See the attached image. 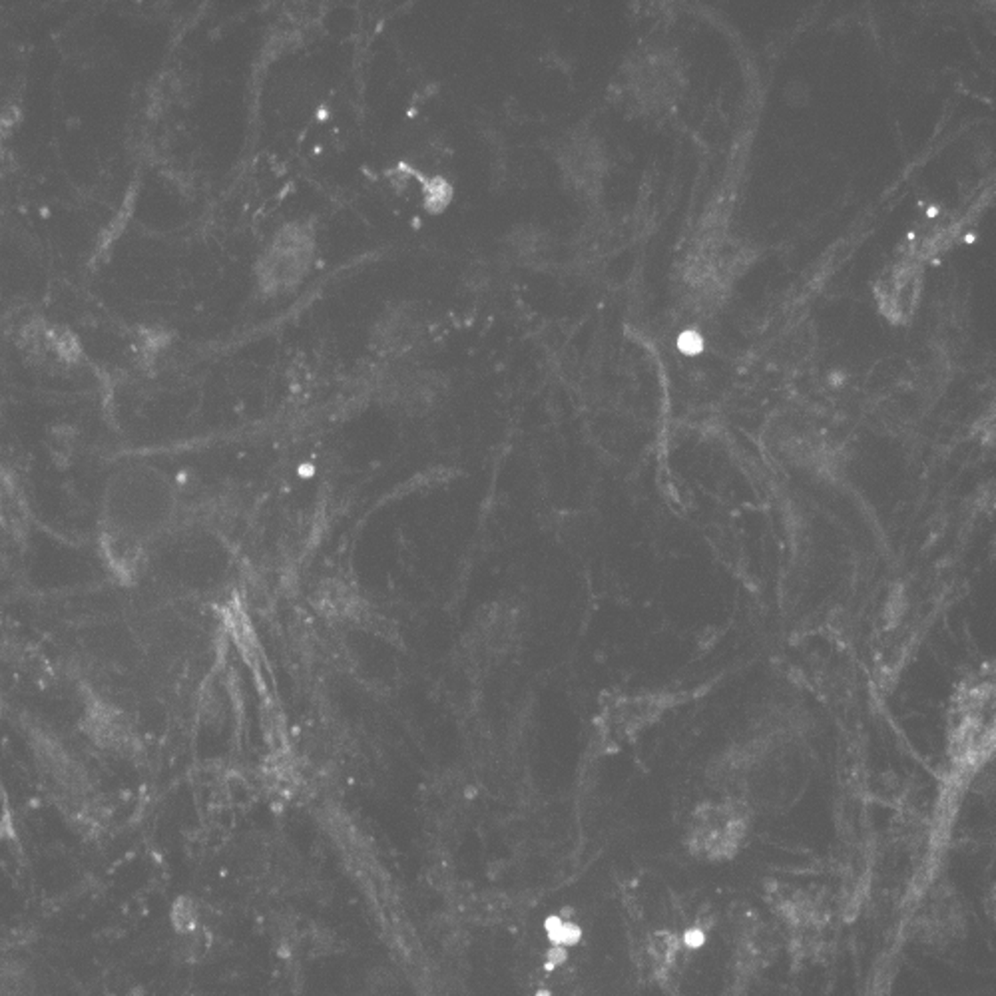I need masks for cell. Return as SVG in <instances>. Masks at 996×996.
I'll return each instance as SVG.
<instances>
[{
	"instance_id": "obj_8",
	"label": "cell",
	"mask_w": 996,
	"mask_h": 996,
	"mask_svg": "<svg viewBox=\"0 0 996 996\" xmlns=\"http://www.w3.org/2000/svg\"><path fill=\"white\" fill-rule=\"evenodd\" d=\"M652 952H654V957H656L657 960L664 962V965H668V962H672L673 957H676V952H678V941H676V936L668 935V933L657 935V936L654 938Z\"/></svg>"
},
{
	"instance_id": "obj_3",
	"label": "cell",
	"mask_w": 996,
	"mask_h": 996,
	"mask_svg": "<svg viewBox=\"0 0 996 996\" xmlns=\"http://www.w3.org/2000/svg\"><path fill=\"white\" fill-rule=\"evenodd\" d=\"M744 808L745 805L731 801L705 805L699 809L694 819V833H691L694 849L712 859L731 857L745 835Z\"/></svg>"
},
{
	"instance_id": "obj_6",
	"label": "cell",
	"mask_w": 996,
	"mask_h": 996,
	"mask_svg": "<svg viewBox=\"0 0 996 996\" xmlns=\"http://www.w3.org/2000/svg\"><path fill=\"white\" fill-rule=\"evenodd\" d=\"M171 927L176 928L179 936L189 935L200 928V911L197 904L189 896H179L171 907Z\"/></svg>"
},
{
	"instance_id": "obj_9",
	"label": "cell",
	"mask_w": 996,
	"mask_h": 996,
	"mask_svg": "<svg viewBox=\"0 0 996 996\" xmlns=\"http://www.w3.org/2000/svg\"><path fill=\"white\" fill-rule=\"evenodd\" d=\"M680 349L684 351V353H688V355H696L697 351H702V337H699V335L694 333V331H689V333H686V335H681Z\"/></svg>"
},
{
	"instance_id": "obj_5",
	"label": "cell",
	"mask_w": 996,
	"mask_h": 996,
	"mask_svg": "<svg viewBox=\"0 0 996 996\" xmlns=\"http://www.w3.org/2000/svg\"><path fill=\"white\" fill-rule=\"evenodd\" d=\"M441 385L439 378L426 371H405L397 373L391 383L386 385V394L401 409L417 413L418 409H429L434 399L439 397Z\"/></svg>"
},
{
	"instance_id": "obj_4",
	"label": "cell",
	"mask_w": 996,
	"mask_h": 996,
	"mask_svg": "<svg viewBox=\"0 0 996 996\" xmlns=\"http://www.w3.org/2000/svg\"><path fill=\"white\" fill-rule=\"evenodd\" d=\"M418 321L415 313L394 309L389 311L375 327L371 345L378 355L401 357L410 351L418 341Z\"/></svg>"
},
{
	"instance_id": "obj_7",
	"label": "cell",
	"mask_w": 996,
	"mask_h": 996,
	"mask_svg": "<svg viewBox=\"0 0 996 996\" xmlns=\"http://www.w3.org/2000/svg\"><path fill=\"white\" fill-rule=\"evenodd\" d=\"M30 981L22 968L0 970V996H28Z\"/></svg>"
},
{
	"instance_id": "obj_1",
	"label": "cell",
	"mask_w": 996,
	"mask_h": 996,
	"mask_svg": "<svg viewBox=\"0 0 996 996\" xmlns=\"http://www.w3.org/2000/svg\"><path fill=\"white\" fill-rule=\"evenodd\" d=\"M106 505L112 537L128 548L134 542L152 538L163 529L174 510V495L160 474L131 473L128 479L110 487Z\"/></svg>"
},
{
	"instance_id": "obj_2",
	"label": "cell",
	"mask_w": 996,
	"mask_h": 996,
	"mask_svg": "<svg viewBox=\"0 0 996 996\" xmlns=\"http://www.w3.org/2000/svg\"><path fill=\"white\" fill-rule=\"evenodd\" d=\"M315 255V235L306 224H287L255 263V277L263 293L283 295L307 277Z\"/></svg>"
}]
</instances>
